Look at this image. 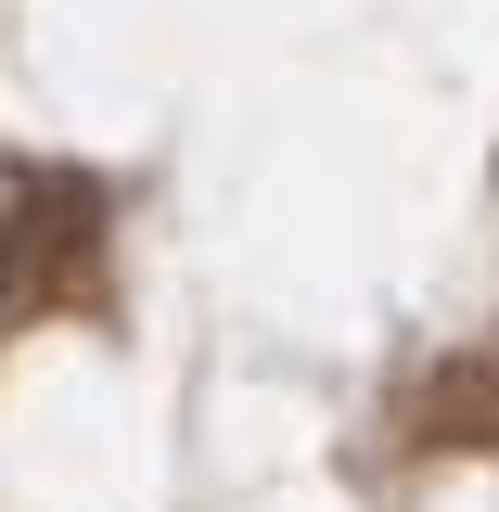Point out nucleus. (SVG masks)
I'll return each mask as SVG.
<instances>
[]
</instances>
